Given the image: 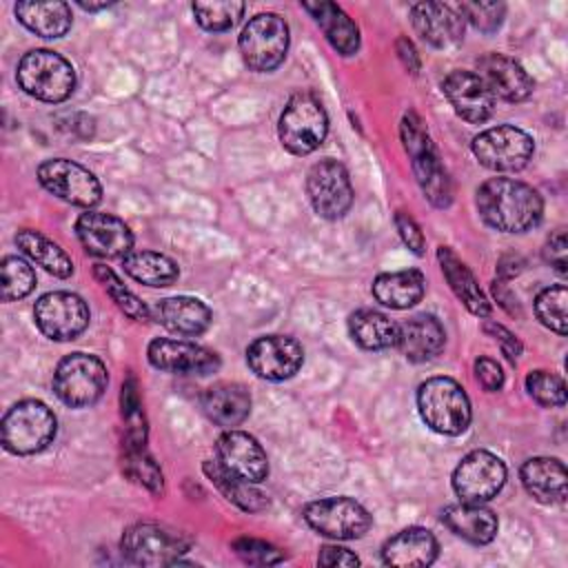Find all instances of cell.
Returning a JSON list of instances; mask_svg holds the SVG:
<instances>
[{"label":"cell","instance_id":"obj_1","mask_svg":"<svg viewBox=\"0 0 568 568\" xmlns=\"http://www.w3.org/2000/svg\"><path fill=\"white\" fill-rule=\"evenodd\" d=\"M479 217L495 231L524 233L539 224L544 200L537 189L515 178H490L475 193Z\"/></svg>","mask_w":568,"mask_h":568},{"label":"cell","instance_id":"obj_2","mask_svg":"<svg viewBox=\"0 0 568 568\" xmlns=\"http://www.w3.org/2000/svg\"><path fill=\"white\" fill-rule=\"evenodd\" d=\"M399 133L422 193L428 197L433 206L446 209L453 202V184L419 115L408 111L402 118Z\"/></svg>","mask_w":568,"mask_h":568},{"label":"cell","instance_id":"obj_3","mask_svg":"<svg viewBox=\"0 0 568 568\" xmlns=\"http://www.w3.org/2000/svg\"><path fill=\"white\" fill-rule=\"evenodd\" d=\"M417 410L422 422L439 435H462L473 417L466 390L450 377H430L419 384Z\"/></svg>","mask_w":568,"mask_h":568},{"label":"cell","instance_id":"obj_4","mask_svg":"<svg viewBox=\"0 0 568 568\" xmlns=\"http://www.w3.org/2000/svg\"><path fill=\"white\" fill-rule=\"evenodd\" d=\"M0 433L7 453L36 455L55 439L58 422L44 402L22 399L4 413Z\"/></svg>","mask_w":568,"mask_h":568},{"label":"cell","instance_id":"obj_5","mask_svg":"<svg viewBox=\"0 0 568 568\" xmlns=\"http://www.w3.org/2000/svg\"><path fill=\"white\" fill-rule=\"evenodd\" d=\"M20 89L42 102H64L75 89V71L67 58L49 49L27 51L16 71Z\"/></svg>","mask_w":568,"mask_h":568},{"label":"cell","instance_id":"obj_6","mask_svg":"<svg viewBox=\"0 0 568 568\" xmlns=\"http://www.w3.org/2000/svg\"><path fill=\"white\" fill-rule=\"evenodd\" d=\"M328 118L322 102L308 93H293L280 115L277 135L282 146L293 155H308L324 142Z\"/></svg>","mask_w":568,"mask_h":568},{"label":"cell","instance_id":"obj_7","mask_svg":"<svg viewBox=\"0 0 568 568\" xmlns=\"http://www.w3.org/2000/svg\"><path fill=\"white\" fill-rule=\"evenodd\" d=\"M109 373L102 359L89 353H69L53 373V390L58 399L71 408L93 406L106 390Z\"/></svg>","mask_w":568,"mask_h":568},{"label":"cell","instance_id":"obj_8","mask_svg":"<svg viewBox=\"0 0 568 568\" xmlns=\"http://www.w3.org/2000/svg\"><path fill=\"white\" fill-rule=\"evenodd\" d=\"M244 64L251 71L268 73L277 69L288 51V24L277 13L253 16L237 40Z\"/></svg>","mask_w":568,"mask_h":568},{"label":"cell","instance_id":"obj_9","mask_svg":"<svg viewBox=\"0 0 568 568\" xmlns=\"http://www.w3.org/2000/svg\"><path fill=\"white\" fill-rule=\"evenodd\" d=\"M191 539L160 524H133L124 530L120 550L135 566H175Z\"/></svg>","mask_w":568,"mask_h":568},{"label":"cell","instance_id":"obj_10","mask_svg":"<svg viewBox=\"0 0 568 568\" xmlns=\"http://www.w3.org/2000/svg\"><path fill=\"white\" fill-rule=\"evenodd\" d=\"M535 153L532 138L513 124H499L473 138V155L477 162L497 173L521 171Z\"/></svg>","mask_w":568,"mask_h":568},{"label":"cell","instance_id":"obj_11","mask_svg":"<svg viewBox=\"0 0 568 568\" xmlns=\"http://www.w3.org/2000/svg\"><path fill=\"white\" fill-rule=\"evenodd\" d=\"M306 524L331 539H359L373 526L371 513L351 497H324L304 506Z\"/></svg>","mask_w":568,"mask_h":568},{"label":"cell","instance_id":"obj_12","mask_svg":"<svg viewBox=\"0 0 568 568\" xmlns=\"http://www.w3.org/2000/svg\"><path fill=\"white\" fill-rule=\"evenodd\" d=\"M38 182L58 200L73 206L93 209L102 200L98 178L82 164L67 158H51L38 166Z\"/></svg>","mask_w":568,"mask_h":568},{"label":"cell","instance_id":"obj_13","mask_svg":"<svg viewBox=\"0 0 568 568\" xmlns=\"http://www.w3.org/2000/svg\"><path fill=\"white\" fill-rule=\"evenodd\" d=\"M91 313L87 302L69 291H51L38 297L33 322L42 335L55 342L75 339L89 326Z\"/></svg>","mask_w":568,"mask_h":568},{"label":"cell","instance_id":"obj_14","mask_svg":"<svg viewBox=\"0 0 568 568\" xmlns=\"http://www.w3.org/2000/svg\"><path fill=\"white\" fill-rule=\"evenodd\" d=\"M306 193L313 211L324 220H339L353 204L348 171L337 160H320L308 169Z\"/></svg>","mask_w":568,"mask_h":568},{"label":"cell","instance_id":"obj_15","mask_svg":"<svg viewBox=\"0 0 568 568\" xmlns=\"http://www.w3.org/2000/svg\"><path fill=\"white\" fill-rule=\"evenodd\" d=\"M506 477V464L497 455L473 450L453 470V490L462 501L484 504L504 488Z\"/></svg>","mask_w":568,"mask_h":568},{"label":"cell","instance_id":"obj_16","mask_svg":"<svg viewBox=\"0 0 568 568\" xmlns=\"http://www.w3.org/2000/svg\"><path fill=\"white\" fill-rule=\"evenodd\" d=\"M248 368L268 382L293 377L304 364V348L288 335H262L246 348Z\"/></svg>","mask_w":568,"mask_h":568},{"label":"cell","instance_id":"obj_17","mask_svg":"<svg viewBox=\"0 0 568 568\" xmlns=\"http://www.w3.org/2000/svg\"><path fill=\"white\" fill-rule=\"evenodd\" d=\"M75 235L84 251L95 257H124L133 251V233L129 224L111 213H82L75 222Z\"/></svg>","mask_w":568,"mask_h":568},{"label":"cell","instance_id":"obj_18","mask_svg":"<svg viewBox=\"0 0 568 568\" xmlns=\"http://www.w3.org/2000/svg\"><path fill=\"white\" fill-rule=\"evenodd\" d=\"M146 357L151 366L175 375H211L220 368V355L206 346L186 339L158 337L149 344Z\"/></svg>","mask_w":568,"mask_h":568},{"label":"cell","instance_id":"obj_19","mask_svg":"<svg viewBox=\"0 0 568 568\" xmlns=\"http://www.w3.org/2000/svg\"><path fill=\"white\" fill-rule=\"evenodd\" d=\"M215 462L231 475L260 484L268 477V457L260 442L244 433L229 428L215 442Z\"/></svg>","mask_w":568,"mask_h":568},{"label":"cell","instance_id":"obj_20","mask_svg":"<svg viewBox=\"0 0 568 568\" xmlns=\"http://www.w3.org/2000/svg\"><path fill=\"white\" fill-rule=\"evenodd\" d=\"M442 91L455 113L466 122L479 124L493 115L495 98L481 78L473 71H450L442 82Z\"/></svg>","mask_w":568,"mask_h":568},{"label":"cell","instance_id":"obj_21","mask_svg":"<svg viewBox=\"0 0 568 568\" xmlns=\"http://www.w3.org/2000/svg\"><path fill=\"white\" fill-rule=\"evenodd\" d=\"M413 27L424 42L435 49H450L464 40V18L444 2H415L410 7Z\"/></svg>","mask_w":568,"mask_h":568},{"label":"cell","instance_id":"obj_22","mask_svg":"<svg viewBox=\"0 0 568 568\" xmlns=\"http://www.w3.org/2000/svg\"><path fill=\"white\" fill-rule=\"evenodd\" d=\"M479 78L493 93V98L506 100V102H521L532 93V78L526 73V69L504 53H486L477 62Z\"/></svg>","mask_w":568,"mask_h":568},{"label":"cell","instance_id":"obj_23","mask_svg":"<svg viewBox=\"0 0 568 568\" xmlns=\"http://www.w3.org/2000/svg\"><path fill=\"white\" fill-rule=\"evenodd\" d=\"M439 544L435 535L422 526H410L388 537L382 546V561L395 568L430 566L437 559Z\"/></svg>","mask_w":568,"mask_h":568},{"label":"cell","instance_id":"obj_24","mask_svg":"<svg viewBox=\"0 0 568 568\" xmlns=\"http://www.w3.org/2000/svg\"><path fill=\"white\" fill-rule=\"evenodd\" d=\"M446 331L435 315L419 313L399 324L397 348L408 362L422 364L437 357L444 351Z\"/></svg>","mask_w":568,"mask_h":568},{"label":"cell","instance_id":"obj_25","mask_svg":"<svg viewBox=\"0 0 568 568\" xmlns=\"http://www.w3.org/2000/svg\"><path fill=\"white\" fill-rule=\"evenodd\" d=\"M526 493L539 504L566 501V466L557 457H530L519 468Z\"/></svg>","mask_w":568,"mask_h":568},{"label":"cell","instance_id":"obj_26","mask_svg":"<svg viewBox=\"0 0 568 568\" xmlns=\"http://www.w3.org/2000/svg\"><path fill=\"white\" fill-rule=\"evenodd\" d=\"M151 315L155 317L158 324H162L171 333L191 335V337L202 335L211 324V308L202 300L189 297V295L160 300L153 306Z\"/></svg>","mask_w":568,"mask_h":568},{"label":"cell","instance_id":"obj_27","mask_svg":"<svg viewBox=\"0 0 568 568\" xmlns=\"http://www.w3.org/2000/svg\"><path fill=\"white\" fill-rule=\"evenodd\" d=\"M442 521L444 526L455 532L457 537L484 546L490 544L497 535L499 521L497 515L481 506V504H473V501H462V504H450L442 510Z\"/></svg>","mask_w":568,"mask_h":568},{"label":"cell","instance_id":"obj_28","mask_svg":"<svg viewBox=\"0 0 568 568\" xmlns=\"http://www.w3.org/2000/svg\"><path fill=\"white\" fill-rule=\"evenodd\" d=\"M202 410L211 422L224 428L240 426L251 413V395L242 384L220 382L209 386L200 397Z\"/></svg>","mask_w":568,"mask_h":568},{"label":"cell","instance_id":"obj_29","mask_svg":"<svg viewBox=\"0 0 568 568\" xmlns=\"http://www.w3.org/2000/svg\"><path fill=\"white\" fill-rule=\"evenodd\" d=\"M437 260H439L442 273H444L450 291L457 295V300L473 315L488 317L490 315V302L486 300L484 291L479 288V282L475 280L473 271L448 246H439L437 248Z\"/></svg>","mask_w":568,"mask_h":568},{"label":"cell","instance_id":"obj_30","mask_svg":"<svg viewBox=\"0 0 568 568\" xmlns=\"http://www.w3.org/2000/svg\"><path fill=\"white\" fill-rule=\"evenodd\" d=\"M324 31L328 44L339 55H353L359 49V29L335 2H304L302 4Z\"/></svg>","mask_w":568,"mask_h":568},{"label":"cell","instance_id":"obj_31","mask_svg":"<svg viewBox=\"0 0 568 568\" xmlns=\"http://www.w3.org/2000/svg\"><path fill=\"white\" fill-rule=\"evenodd\" d=\"M424 291H426V277L417 268L379 273L373 280L375 300L397 311L415 306L424 297Z\"/></svg>","mask_w":568,"mask_h":568},{"label":"cell","instance_id":"obj_32","mask_svg":"<svg viewBox=\"0 0 568 568\" xmlns=\"http://www.w3.org/2000/svg\"><path fill=\"white\" fill-rule=\"evenodd\" d=\"M348 333L357 346L366 351H384L397 346L399 324L379 311L359 308L348 317Z\"/></svg>","mask_w":568,"mask_h":568},{"label":"cell","instance_id":"obj_33","mask_svg":"<svg viewBox=\"0 0 568 568\" xmlns=\"http://www.w3.org/2000/svg\"><path fill=\"white\" fill-rule=\"evenodd\" d=\"M18 20L40 38H62L73 22L71 7L67 2H18Z\"/></svg>","mask_w":568,"mask_h":568},{"label":"cell","instance_id":"obj_34","mask_svg":"<svg viewBox=\"0 0 568 568\" xmlns=\"http://www.w3.org/2000/svg\"><path fill=\"white\" fill-rule=\"evenodd\" d=\"M16 244L18 248L38 266H42L47 273L55 277H69L73 273V260L69 253L47 235L33 229H22L16 233Z\"/></svg>","mask_w":568,"mask_h":568},{"label":"cell","instance_id":"obj_35","mask_svg":"<svg viewBox=\"0 0 568 568\" xmlns=\"http://www.w3.org/2000/svg\"><path fill=\"white\" fill-rule=\"evenodd\" d=\"M124 273L144 286H169L180 277L178 264L158 251H131L122 257Z\"/></svg>","mask_w":568,"mask_h":568},{"label":"cell","instance_id":"obj_36","mask_svg":"<svg viewBox=\"0 0 568 568\" xmlns=\"http://www.w3.org/2000/svg\"><path fill=\"white\" fill-rule=\"evenodd\" d=\"M204 475L213 481V486L237 508L246 510V513H260L264 508H268V499L262 490L255 488V484L240 479L235 475H231L229 470H224L217 462L206 459L202 466Z\"/></svg>","mask_w":568,"mask_h":568},{"label":"cell","instance_id":"obj_37","mask_svg":"<svg viewBox=\"0 0 568 568\" xmlns=\"http://www.w3.org/2000/svg\"><path fill=\"white\" fill-rule=\"evenodd\" d=\"M98 282L102 284V288L106 291V295L115 302V306L131 320L135 322H146L151 317V311L146 308V304L131 291L122 284V280L104 264H95L93 268Z\"/></svg>","mask_w":568,"mask_h":568},{"label":"cell","instance_id":"obj_38","mask_svg":"<svg viewBox=\"0 0 568 568\" xmlns=\"http://www.w3.org/2000/svg\"><path fill=\"white\" fill-rule=\"evenodd\" d=\"M568 288L564 284H555V286H548L544 288L537 300H535V313H537V320L559 333V335H566L568 331Z\"/></svg>","mask_w":568,"mask_h":568},{"label":"cell","instance_id":"obj_39","mask_svg":"<svg viewBox=\"0 0 568 568\" xmlns=\"http://www.w3.org/2000/svg\"><path fill=\"white\" fill-rule=\"evenodd\" d=\"M2 273V300L16 302L27 297L36 286V271L20 255H7L0 264Z\"/></svg>","mask_w":568,"mask_h":568},{"label":"cell","instance_id":"obj_40","mask_svg":"<svg viewBox=\"0 0 568 568\" xmlns=\"http://www.w3.org/2000/svg\"><path fill=\"white\" fill-rule=\"evenodd\" d=\"M195 22L206 31H229L244 13V2L217 0V2H193Z\"/></svg>","mask_w":568,"mask_h":568},{"label":"cell","instance_id":"obj_41","mask_svg":"<svg viewBox=\"0 0 568 568\" xmlns=\"http://www.w3.org/2000/svg\"><path fill=\"white\" fill-rule=\"evenodd\" d=\"M122 470L129 479L138 481L140 486H144L146 490H151L153 495H162L164 490V477L160 466L155 464V459L144 450H124V459H122Z\"/></svg>","mask_w":568,"mask_h":568},{"label":"cell","instance_id":"obj_42","mask_svg":"<svg viewBox=\"0 0 568 568\" xmlns=\"http://www.w3.org/2000/svg\"><path fill=\"white\" fill-rule=\"evenodd\" d=\"M526 390L528 395L546 408H555V406H564L566 404V386L564 379L557 377L555 373L548 371H530L526 375Z\"/></svg>","mask_w":568,"mask_h":568},{"label":"cell","instance_id":"obj_43","mask_svg":"<svg viewBox=\"0 0 568 568\" xmlns=\"http://www.w3.org/2000/svg\"><path fill=\"white\" fill-rule=\"evenodd\" d=\"M455 9L464 18V22L468 20L481 33L497 31L506 16V4L501 2H462Z\"/></svg>","mask_w":568,"mask_h":568},{"label":"cell","instance_id":"obj_44","mask_svg":"<svg viewBox=\"0 0 568 568\" xmlns=\"http://www.w3.org/2000/svg\"><path fill=\"white\" fill-rule=\"evenodd\" d=\"M233 550L242 561L255 564V566H271V564H280L284 559V555L273 544L262 541V539H253V537L235 539Z\"/></svg>","mask_w":568,"mask_h":568},{"label":"cell","instance_id":"obj_45","mask_svg":"<svg viewBox=\"0 0 568 568\" xmlns=\"http://www.w3.org/2000/svg\"><path fill=\"white\" fill-rule=\"evenodd\" d=\"M395 226H397V233L402 237V242L415 253V255H424L426 253V237L419 229V224L404 211H397L395 213Z\"/></svg>","mask_w":568,"mask_h":568},{"label":"cell","instance_id":"obj_46","mask_svg":"<svg viewBox=\"0 0 568 568\" xmlns=\"http://www.w3.org/2000/svg\"><path fill=\"white\" fill-rule=\"evenodd\" d=\"M481 328H484L486 335H490L499 344V348L506 355V359L515 364L517 357L521 355V342L517 339V335H513L506 326H501L497 322H484Z\"/></svg>","mask_w":568,"mask_h":568},{"label":"cell","instance_id":"obj_47","mask_svg":"<svg viewBox=\"0 0 568 568\" xmlns=\"http://www.w3.org/2000/svg\"><path fill=\"white\" fill-rule=\"evenodd\" d=\"M541 255L550 266H555V271H559L564 275L568 271V240H566V233L564 231L552 233L546 240Z\"/></svg>","mask_w":568,"mask_h":568},{"label":"cell","instance_id":"obj_48","mask_svg":"<svg viewBox=\"0 0 568 568\" xmlns=\"http://www.w3.org/2000/svg\"><path fill=\"white\" fill-rule=\"evenodd\" d=\"M475 377L481 384V388L488 390V393H495L504 386L501 366L490 357H477L475 359Z\"/></svg>","mask_w":568,"mask_h":568},{"label":"cell","instance_id":"obj_49","mask_svg":"<svg viewBox=\"0 0 568 568\" xmlns=\"http://www.w3.org/2000/svg\"><path fill=\"white\" fill-rule=\"evenodd\" d=\"M120 408H122V417L131 419L135 415L142 413V402H140V390H138V379L133 375H129L122 384V393H120Z\"/></svg>","mask_w":568,"mask_h":568},{"label":"cell","instance_id":"obj_50","mask_svg":"<svg viewBox=\"0 0 568 568\" xmlns=\"http://www.w3.org/2000/svg\"><path fill=\"white\" fill-rule=\"evenodd\" d=\"M317 561H320V566H328V568H335V566H359V557L355 552H351L348 548H342V546H324L320 550Z\"/></svg>","mask_w":568,"mask_h":568},{"label":"cell","instance_id":"obj_51","mask_svg":"<svg viewBox=\"0 0 568 568\" xmlns=\"http://www.w3.org/2000/svg\"><path fill=\"white\" fill-rule=\"evenodd\" d=\"M397 55L402 60V64L410 71V73H417L419 71V58H417V51L413 47V42L408 38H399L397 40Z\"/></svg>","mask_w":568,"mask_h":568},{"label":"cell","instance_id":"obj_52","mask_svg":"<svg viewBox=\"0 0 568 568\" xmlns=\"http://www.w3.org/2000/svg\"><path fill=\"white\" fill-rule=\"evenodd\" d=\"M493 293H495V297H497V302L508 311V313H519V306H517V300H515V295H510V293H506L504 291V282H493Z\"/></svg>","mask_w":568,"mask_h":568},{"label":"cell","instance_id":"obj_53","mask_svg":"<svg viewBox=\"0 0 568 568\" xmlns=\"http://www.w3.org/2000/svg\"><path fill=\"white\" fill-rule=\"evenodd\" d=\"M78 7L80 9H84V11H100V9H106V7H111V2H84V0H80L78 2Z\"/></svg>","mask_w":568,"mask_h":568}]
</instances>
